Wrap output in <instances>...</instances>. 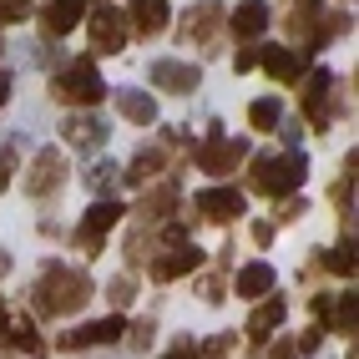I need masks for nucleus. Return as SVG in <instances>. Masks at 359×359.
Segmentation results:
<instances>
[{
  "label": "nucleus",
  "mask_w": 359,
  "mask_h": 359,
  "mask_svg": "<svg viewBox=\"0 0 359 359\" xmlns=\"http://www.w3.org/2000/svg\"><path fill=\"white\" fill-rule=\"evenodd\" d=\"M36 309L41 314H76V309L91 299V278L81 269H66V263H51V269L41 273V283L31 289Z\"/></svg>",
  "instance_id": "nucleus-1"
},
{
  "label": "nucleus",
  "mask_w": 359,
  "mask_h": 359,
  "mask_svg": "<svg viewBox=\"0 0 359 359\" xmlns=\"http://www.w3.org/2000/svg\"><path fill=\"white\" fill-rule=\"evenodd\" d=\"M51 97L61 102V107H97L102 97H107V86H102V76H97V61H71L61 76L51 81Z\"/></svg>",
  "instance_id": "nucleus-2"
},
{
  "label": "nucleus",
  "mask_w": 359,
  "mask_h": 359,
  "mask_svg": "<svg viewBox=\"0 0 359 359\" xmlns=\"http://www.w3.org/2000/svg\"><path fill=\"white\" fill-rule=\"evenodd\" d=\"M309 177V157L304 152H283V157H258L253 162V187L269 198H283Z\"/></svg>",
  "instance_id": "nucleus-3"
},
{
  "label": "nucleus",
  "mask_w": 359,
  "mask_h": 359,
  "mask_svg": "<svg viewBox=\"0 0 359 359\" xmlns=\"http://www.w3.org/2000/svg\"><path fill=\"white\" fill-rule=\"evenodd\" d=\"M91 46L107 51V56H116V51L127 46V15L111 11V6H102L97 15H91Z\"/></svg>",
  "instance_id": "nucleus-4"
},
{
  "label": "nucleus",
  "mask_w": 359,
  "mask_h": 359,
  "mask_svg": "<svg viewBox=\"0 0 359 359\" xmlns=\"http://www.w3.org/2000/svg\"><path fill=\"white\" fill-rule=\"evenodd\" d=\"M218 26H228L223 6H218V0H203V6H193V11H187V20H182V41H193V46H208Z\"/></svg>",
  "instance_id": "nucleus-5"
},
{
  "label": "nucleus",
  "mask_w": 359,
  "mask_h": 359,
  "mask_svg": "<svg viewBox=\"0 0 359 359\" xmlns=\"http://www.w3.org/2000/svg\"><path fill=\"white\" fill-rule=\"evenodd\" d=\"M193 203H198V212H208L212 223L243 218V193H238V187H208V193H198Z\"/></svg>",
  "instance_id": "nucleus-6"
},
{
  "label": "nucleus",
  "mask_w": 359,
  "mask_h": 359,
  "mask_svg": "<svg viewBox=\"0 0 359 359\" xmlns=\"http://www.w3.org/2000/svg\"><path fill=\"white\" fill-rule=\"evenodd\" d=\"M56 187H61V152L46 147V152L31 162V172H26V193H31V198H51Z\"/></svg>",
  "instance_id": "nucleus-7"
},
{
  "label": "nucleus",
  "mask_w": 359,
  "mask_h": 359,
  "mask_svg": "<svg viewBox=\"0 0 359 359\" xmlns=\"http://www.w3.org/2000/svg\"><path fill=\"white\" fill-rule=\"evenodd\" d=\"M127 334V324L122 319H97V324H86V329H71L66 339H61V349H91V344H116Z\"/></svg>",
  "instance_id": "nucleus-8"
},
{
  "label": "nucleus",
  "mask_w": 359,
  "mask_h": 359,
  "mask_svg": "<svg viewBox=\"0 0 359 359\" xmlns=\"http://www.w3.org/2000/svg\"><path fill=\"white\" fill-rule=\"evenodd\" d=\"M152 86H162V91H198V66H187V61H152Z\"/></svg>",
  "instance_id": "nucleus-9"
},
{
  "label": "nucleus",
  "mask_w": 359,
  "mask_h": 359,
  "mask_svg": "<svg viewBox=\"0 0 359 359\" xmlns=\"http://www.w3.org/2000/svg\"><path fill=\"white\" fill-rule=\"evenodd\" d=\"M122 218V203H91V212H86V228L76 233V243L86 248V253H97L102 248V233Z\"/></svg>",
  "instance_id": "nucleus-10"
},
{
  "label": "nucleus",
  "mask_w": 359,
  "mask_h": 359,
  "mask_svg": "<svg viewBox=\"0 0 359 359\" xmlns=\"http://www.w3.org/2000/svg\"><path fill=\"white\" fill-rule=\"evenodd\" d=\"M243 157H248V142H223V137H212L208 147L198 152V162L208 167V172H233Z\"/></svg>",
  "instance_id": "nucleus-11"
},
{
  "label": "nucleus",
  "mask_w": 359,
  "mask_h": 359,
  "mask_svg": "<svg viewBox=\"0 0 359 359\" xmlns=\"http://www.w3.org/2000/svg\"><path fill=\"white\" fill-rule=\"evenodd\" d=\"M228 31H233L238 41H253V36H263V31H269V6H263V0H243V6L233 11Z\"/></svg>",
  "instance_id": "nucleus-12"
},
{
  "label": "nucleus",
  "mask_w": 359,
  "mask_h": 359,
  "mask_svg": "<svg viewBox=\"0 0 359 359\" xmlns=\"http://www.w3.org/2000/svg\"><path fill=\"white\" fill-rule=\"evenodd\" d=\"M258 66L269 71V76H278V81H299L304 56H294L289 46H269V51H258Z\"/></svg>",
  "instance_id": "nucleus-13"
},
{
  "label": "nucleus",
  "mask_w": 359,
  "mask_h": 359,
  "mask_svg": "<svg viewBox=\"0 0 359 359\" xmlns=\"http://www.w3.org/2000/svg\"><path fill=\"white\" fill-rule=\"evenodd\" d=\"M132 31L137 36H162L167 31V0H132Z\"/></svg>",
  "instance_id": "nucleus-14"
},
{
  "label": "nucleus",
  "mask_w": 359,
  "mask_h": 359,
  "mask_svg": "<svg viewBox=\"0 0 359 359\" xmlns=\"http://www.w3.org/2000/svg\"><path fill=\"white\" fill-rule=\"evenodd\" d=\"M81 11H86V0H51V6H46V15H41L46 36H66V31L81 20Z\"/></svg>",
  "instance_id": "nucleus-15"
},
{
  "label": "nucleus",
  "mask_w": 359,
  "mask_h": 359,
  "mask_svg": "<svg viewBox=\"0 0 359 359\" xmlns=\"http://www.w3.org/2000/svg\"><path fill=\"white\" fill-rule=\"evenodd\" d=\"M198 258H203V253H198L193 243H187V248H172V253H162V258L152 263V278L167 283V278H177V273H193V269H198Z\"/></svg>",
  "instance_id": "nucleus-16"
},
{
  "label": "nucleus",
  "mask_w": 359,
  "mask_h": 359,
  "mask_svg": "<svg viewBox=\"0 0 359 359\" xmlns=\"http://www.w3.org/2000/svg\"><path fill=\"white\" fill-rule=\"evenodd\" d=\"M102 137H107V127L97 122V116H76V122H66V142H71L76 152H97Z\"/></svg>",
  "instance_id": "nucleus-17"
},
{
  "label": "nucleus",
  "mask_w": 359,
  "mask_h": 359,
  "mask_svg": "<svg viewBox=\"0 0 359 359\" xmlns=\"http://www.w3.org/2000/svg\"><path fill=\"white\" fill-rule=\"evenodd\" d=\"M116 111H122L127 122L147 127L152 116H157V102H152V97H142V91H116Z\"/></svg>",
  "instance_id": "nucleus-18"
},
{
  "label": "nucleus",
  "mask_w": 359,
  "mask_h": 359,
  "mask_svg": "<svg viewBox=\"0 0 359 359\" xmlns=\"http://www.w3.org/2000/svg\"><path fill=\"white\" fill-rule=\"evenodd\" d=\"M263 289H273V269H269V263H248V269L238 273V294H243V299H258Z\"/></svg>",
  "instance_id": "nucleus-19"
},
{
  "label": "nucleus",
  "mask_w": 359,
  "mask_h": 359,
  "mask_svg": "<svg viewBox=\"0 0 359 359\" xmlns=\"http://www.w3.org/2000/svg\"><path fill=\"white\" fill-rule=\"evenodd\" d=\"M278 324H283V299H269V304H258V309H253L248 334H253V339H263V334L278 329Z\"/></svg>",
  "instance_id": "nucleus-20"
},
{
  "label": "nucleus",
  "mask_w": 359,
  "mask_h": 359,
  "mask_svg": "<svg viewBox=\"0 0 359 359\" xmlns=\"http://www.w3.org/2000/svg\"><path fill=\"white\" fill-rule=\"evenodd\" d=\"M11 344H15V349H26V354H36V359L46 354V344H41V334H36L31 319H15V324H11Z\"/></svg>",
  "instance_id": "nucleus-21"
},
{
  "label": "nucleus",
  "mask_w": 359,
  "mask_h": 359,
  "mask_svg": "<svg viewBox=\"0 0 359 359\" xmlns=\"http://www.w3.org/2000/svg\"><path fill=\"white\" fill-rule=\"evenodd\" d=\"M319 258H324V269H334V273H354V233H344V243L319 253Z\"/></svg>",
  "instance_id": "nucleus-22"
},
{
  "label": "nucleus",
  "mask_w": 359,
  "mask_h": 359,
  "mask_svg": "<svg viewBox=\"0 0 359 359\" xmlns=\"http://www.w3.org/2000/svg\"><path fill=\"white\" fill-rule=\"evenodd\" d=\"M248 122H253V132H273L278 127V102L269 97V102H253L248 107Z\"/></svg>",
  "instance_id": "nucleus-23"
},
{
  "label": "nucleus",
  "mask_w": 359,
  "mask_h": 359,
  "mask_svg": "<svg viewBox=\"0 0 359 359\" xmlns=\"http://www.w3.org/2000/svg\"><path fill=\"white\" fill-rule=\"evenodd\" d=\"M157 167H162V147H152V152L142 147V152H137V162H132V172H127V182H147Z\"/></svg>",
  "instance_id": "nucleus-24"
},
{
  "label": "nucleus",
  "mask_w": 359,
  "mask_h": 359,
  "mask_svg": "<svg viewBox=\"0 0 359 359\" xmlns=\"http://www.w3.org/2000/svg\"><path fill=\"white\" fill-rule=\"evenodd\" d=\"M314 20H319V0H299L289 31H294V36H309V26H314Z\"/></svg>",
  "instance_id": "nucleus-25"
},
{
  "label": "nucleus",
  "mask_w": 359,
  "mask_h": 359,
  "mask_svg": "<svg viewBox=\"0 0 359 359\" xmlns=\"http://www.w3.org/2000/svg\"><path fill=\"white\" fill-rule=\"evenodd\" d=\"M31 15V0H0V26L6 20H26Z\"/></svg>",
  "instance_id": "nucleus-26"
},
{
  "label": "nucleus",
  "mask_w": 359,
  "mask_h": 359,
  "mask_svg": "<svg viewBox=\"0 0 359 359\" xmlns=\"http://www.w3.org/2000/svg\"><path fill=\"white\" fill-rule=\"evenodd\" d=\"M111 177H116V167H111V162H107V167L97 162V167H91V177H86V182H91V187L102 193V187H111Z\"/></svg>",
  "instance_id": "nucleus-27"
},
{
  "label": "nucleus",
  "mask_w": 359,
  "mask_h": 359,
  "mask_svg": "<svg viewBox=\"0 0 359 359\" xmlns=\"http://www.w3.org/2000/svg\"><path fill=\"white\" fill-rule=\"evenodd\" d=\"M208 354H212V359H228V354H233V334H212Z\"/></svg>",
  "instance_id": "nucleus-28"
},
{
  "label": "nucleus",
  "mask_w": 359,
  "mask_h": 359,
  "mask_svg": "<svg viewBox=\"0 0 359 359\" xmlns=\"http://www.w3.org/2000/svg\"><path fill=\"white\" fill-rule=\"evenodd\" d=\"M11 172H15V147H6V152H0V187L11 182Z\"/></svg>",
  "instance_id": "nucleus-29"
},
{
  "label": "nucleus",
  "mask_w": 359,
  "mask_h": 359,
  "mask_svg": "<svg viewBox=\"0 0 359 359\" xmlns=\"http://www.w3.org/2000/svg\"><path fill=\"white\" fill-rule=\"evenodd\" d=\"M299 349H304V354H314V349H319V329H304V339H299Z\"/></svg>",
  "instance_id": "nucleus-30"
},
{
  "label": "nucleus",
  "mask_w": 359,
  "mask_h": 359,
  "mask_svg": "<svg viewBox=\"0 0 359 359\" xmlns=\"http://www.w3.org/2000/svg\"><path fill=\"white\" fill-rule=\"evenodd\" d=\"M167 359H198V349H193V344H187V334H182V344H177L172 354H167Z\"/></svg>",
  "instance_id": "nucleus-31"
},
{
  "label": "nucleus",
  "mask_w": 359,
  "mask_h": 359,
  "mask_svg": "<svg viewBox=\"0 0 359 359\" xmlns=\"http://www.w3.org/2000/svg\"><path fill=\"white\" fill-rule=\"evenodd\" d=\"M6 91H11V76H0V107H6Z\"/></svg>",
  "instance_id": "nucleus-32"
},
{
  "label": "nucleus",
  "mask_w": 359,
  "mask_h": 359,
  "mask_svg": "<svg viewBox=\"0 0 359 359\" xmlns=\"http://www.w3.org/2000/svg\"><path fill=\"white\" fill-rule=\"evenodd\" d=\"M6 269H11V258H6V248H0V273H6Z\"/></svg>",
  "instance_id": "nucleus-33"
},
{
  "label": "nucleus",
  "mask_w": 359,
  "mask_h": 359,
  "mask_svg": "<svg viewBox=\"0 0 359 359\" xmlns=\"http://www.w3.org/2000/svg\"><path fill=\"white\" fill-rule=\"evenodd\" d=\"M0 324H6V309H0Z\"/></svg>",
  "instance_id": "nucleus-34"
}]
</instances>
